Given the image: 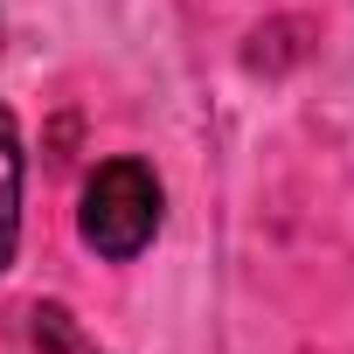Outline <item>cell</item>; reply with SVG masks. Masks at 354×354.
Listing matches in <instances>:
<instances>
[{
  "label": "cell",
  "mask_w": 354,
  "mask_h": 354,
  "mask_svg": "<svg viewBox=\"0 0 354 354\" xmlns=\"http://www.w3.org/2000/svg\"><path fill=\"white\" fill-rule=\"evenodd\" d=\"M160 209H167V195H160V174L146 167V160H104L91 181H84V209H77V230H84V243L97 250V257H111V264H132L153 236H160Z\"/></svg>",
  "instance_id": "1"
},
{
  "label": "cell",
  "mask_w": 354,
  "mask_h": 354,
  "mask_svg": "<svg viewBox=\"0 0 354 354\" xmlns=\"http://www.w3.org/2000/svg\"><path fill=\"white\" fill-rule=\"evenodd\" d=\"M0 354H104V347H97L63 306H21Z\"/></svg>",
  "instance_id": "2"
},
{
  "label": "cell",
  "mask_w": 354,
  "mask_h": 354,
  "mask_svg": "<svg viewBox=\"0 0 354 354\" xmlns=\"http://www.w3.org/2000/svg\"><path fill=\"white\" fill-rule=\"evenodd\" d=\"M21 174H28L21 125H15L8 104H0V271L15 264V243H21Z\"/></svg>",
  "instance_id": "3"
}]
</instances>
